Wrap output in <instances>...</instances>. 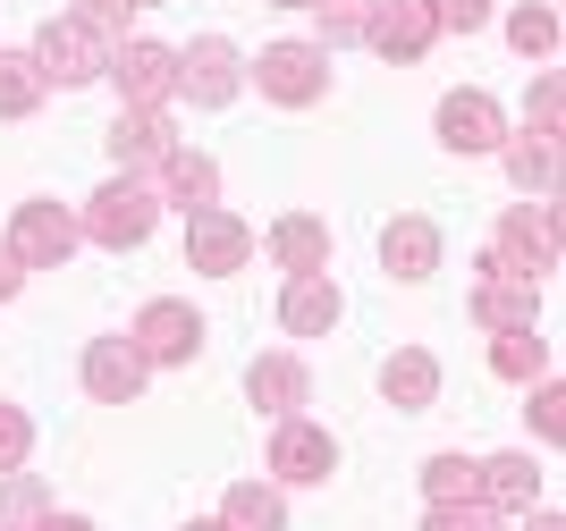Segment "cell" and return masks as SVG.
Returning <instances> with one entry per match:
<instances>
[{"label":"cell","instance_id":"obj_21","mask_svg":"<svg viewBox=\"0 0 566 531\" xmlns=\"http://www.w3.org/2000/svg\"><path fill=\"white\" fill-rule=\"evenodd\" d=\"M380 396H389L398 414H423L431 396H440V363H431L423 347H398L389 363H380Z\"/></svg>","mask_w":566,"mask_h":531},{"label":"cell","instance_id":"obj_42","mask_svg":"<svg viewBox=\"0 0 566 531\" xmlns=\"http://www.w3.org/2000/svg\"><path fill=\"white\" fill-rule=\"evenodd\" d=\"M136 9H161V0H136Z\"/></svg>","mask_w":566,"mask_h":531},{"label":"cell","instance_id":"obj_33","mask_svg":"<svg viewBox=\"0 0 566 531\" xmlns=\"http://www.w3.org/2000/svg\"><path fill=\"white\" fill-rule=\"evenodd\" d=\"M25 447H34V422H25L18 405H0V472H18Z\"/></svg>","mask_w":566,"mask_h":531},{"label":"cell","instance_id":"obj_27","mask_svg":"<svg viewBox=\"0 0 566 531\" xmlns=\"http://www.w3.org/2000/svg\"><path fill=\"white\" fill-rule=\"evenodd\" d=\"M220 523H229V531H287V507H280V489L237 481V489H229V507H220Z\"/></svg>","mask_w":566,"mask_h":531},{"label":"cell","instance_id":"obj_30","mask_svg":"<svg viewBox=\"0 0 566 531\" xmlns=\"http://www.w3.org/2000/svg\"><path fill=\"white\" fill-rule=\"evenodd\" d=\"M313 18H322V51H338V43H364L373 0H313Z\"/></svg>","mask_w":566,"mask_h":531},{"label":"cell","instance_id":"obj_10","mask_svg":"<svg viewBox=\"0 0 566 531\" xmlns=\"http://www.w3.org/2000/svg\"><path fill=\"white\" fill-rule=\"evenodd\" d=\"M473 321L491 329H533L542 321V287L533 278H516V270H499V262H482V278H473Z\"/></svg>","mask_w":566,"mask_h":531},{"label":"cell","instance_id":"obj_16","mask_svg":"<svg viewBox=\"0 0 566 531\" xmlns=\"http://www.w3.org/2000/svg\"><path fill=\"white\" fill-rule=\"evenodd\" d=\"M271 472H280V481H331V472H338V439L287 414L280 439H271Z\"/></svg>","mask_w":566,"mask_h":531},{"label":"cell","instance_id":"obj_4","mask_svg":"<svg viewBox=\"0 0 566 531\" xmlns=\"http://www.w3.org/2000/svg\"><path fill=\"white\" fill-rule=\"evenodd\" d=\"M491 262H499V270H516V278L558 270V211H549V203H516L507 220H499Z\"/></svg>","mask_w":566,"mask_h":531},{"label":"cell","instance_id":"obj_1","mask_svg":"<svg viewBox=\"0 0 566 531\" xmlns=\"http://www.w3.org/2000/svg\"><path fill=\"white\" fill-rule=\"evenodd\" d=\"M153 220H161L153 185H144V178H111L94 203H85V220H76V229L94 236V245H111V254H136L144 236H153Z\"/></svg>","mask_w":566,"mask_h":531},{"label":"cell","instance_id":"obj_23","mask_svg":"<svg viewBox=\"0 0 566 531\" xmlns=\"http://www.w3.org/2000/svg\"><path fill=\"white\" fill-rule=\"evenodd\" d=\"M507 178L524 185V194H558V136H542V127H524L516 144H507Z\"/></svg>","mask_w":566,"mask_h":531},{"label":"cell","instance_id":"obj_8","mask_svg":"<svg viewBox=\"0 0 566 531\" xmlns=\"http://www.w3.org/2000/svg\"><path fill=\"white\" fill-rule=\"evenodd\" d=\"M245 254H254V229H245V220H237V211H187V262L203 278H237L245 270Z\"/></svg>","mask_w":566,"mask_h":531},{"label":"cell","instance_id":"obj_37","mask_svg":"<svg viewBox=\"0 0 566 531\" xmlns=\"http://www.w3.org/2000/svg\"><path fill=\"white\" fill-rule=\"evenodd\" d=\"M18 287H25V262H18V254H9V245H0V304L18 296Z\"/></svg>","mask_w":566,"mask_h":531},{"label":"cell","instance_id":"obj_13","mask_svg":"<svg viewBox=\"0 0 566 531\" xmlns=\"http://www.w3.org/2000/svg\"><path fill=\"white\" fill-rule=\"evenodd\" d=\"M440 144H449V152H499V144H507V118H499V102H491L482 85L449 93V102H440Z\"/></svg>","mask_w":566,"mask_h":531},{"label":"cell","instance_id":"obj_2","mask_svg":"<svg viewBox=\"0 0 566 531\" xmlns=\"http://www.w3.org/2000/svg\"><path fill=\"white\" fill-rule=\"evenodd\" d=\"M34 68H43V85H94V76H111V43L85 18H51L34 34Z\"/></svg>","mask_w":566,"mask_h":531},{"label":"cell","instance_id":"obj_25","mask_svg":"<svg viewBox=\"0 0 566 531\" xmlns=\"http://www.w3.org/2000/svg\"><path fill=\"white\" fill-rule=\"evenodd\" d=\"M423 498L431 507H473V498H482V464L473 456H431L423 464Z\"/></svg>","mask_w":566,"mask_h":531},{"label":"cell","instance_id":"obj_5","mask_svg":"<svg viewBox=\"0 0 566 531\" xmlns=\"http://www.w3.org/2000/svg\"><path fill=\"white\" fill-rule=\"evenodd\" d=\"M85 245V229H76L69 203H18V229H9V254L25 262V270H60V262Z\"/></svg>","mask_w":566,"mask_h":531},{"label":"cell","instance_id":"obj_9","mask_svg":"<svg viewBox=\"0 0 566 531\" xmlns=\"http://www.w3.org/2000/svg\"><path fill=\"white\" fill-rule=\"evenodd\" d=\"M136 354H144V363H195V354H203L195 304H178V296L144 304V312H136Z\"/></svg>","mask_w":566,"mask_h":531},{"label":"cell","instance_id":"obj_26","mask_svg":"<svg viewBox=\"0 0 566 531\" xmlns=\"http://www.w3.org/2000/svg\"><path fill=\"white\" fill-rule=\"evenodd\" d=\"M43 110V68L34 51H0V118H34Z\"/></svg>","mask_w":566,"mask_h":531},{"label":"cell","instance_id":"obj_38","mask_svg":"<svg viewBox=\"0 0 566 531\" xmlns=\"http://www.w3.org/2000/svg\"><path fill=\"white\" fill-rule=\"evenodd\" d=\"M34 531H94V523H85V514H43Z\"/></svg>","mask_w":566,"mask_h":531},{"label":"cell","instance_id":"obj_35","mask_svg":"<svg viewBox=\"0 0 566 531\" xmlns=\"http://www.w3.org/2000/svg\"><path fill=\"white\" fill-rule=\"evenodd\" d=\"M69 18H85L94 34H127V18H136V0H76Z\"/></svg>","mask_w":566,"mask_h":531},{"label":"cell","instance_id":"obj_41","mask_svg":"<svg viewBox=\"0 0 566 531\" xmlns=\"http://www.w3.org/2000/svg\"><path fill=\"white\" fill-rule=\"evenodd\" d=\"M287 9H313V0H287Z\"/></svg>","mask_w":566,"mask_h":531},{"label":"cell","instance_id":"obj_12","mask_svg":"<svg viewBox=\"0 0 566 531\" xmlns=\"http://www.w3.org/2000/svg\"><path fill=\"white\" fill-rule=\"evenodd\" d=\"M153 203L212 211V203H220V161H212V152H187V144H169L161 161H153Z\"/></svg>","mask_w":566,"mask_h":531},{"label":"cell","instance_id":"obj_3","mask_svg":"<svg viewBox=\"0 0 566 531\" xmlns=\"http://www.w3.org/2000/svg\"><path fill=\"white\" fill-rule=\"evenodd\" d=\"M254 85L271 93V102H287V110H305V102L331 93V51L322 43H271L254 60Z\"/></svg>","mask_w":566,"mask_h":531},{"label":"cell","instance_id":"obj_18","mask_svg":"<svg viewBox=\"0 0 566 531\" xmlns=\"http://www.w3.org/2000/svg\"><path fill=\"white\" fill-rule=\"evenodd\" d=\"M102 144H111V161H118V169H153L169 144H178V127H169L161 110H136V102H127V110L111 118V136H102Z\"/></svg>","mask_w":566,"mask_h":531},{"label":"cell","instance_id":"obj_40","mask_svg":"<svg viewBox=\"0 0 566 531\" xmlns=\"http://www.w3.org/2000/svg\"><path fill=\"white\" fill-rule=\"evenodd\" d=\"M187 531H229V523H187Z\"/></svg>","mask_w":566,"mask_h":531},{"label":"cell","instance_id":"obj_24","mask_svg":"<svg viewBox=\"0 0 566 531\" xmlns=\"http://www.w3.org/2000/svg\"><path fill=\"white\" fill-rule=\"evenodd\" d=\"M491 371L533 389V380H549V347L533 338V329H499V338H491Z\"/></svg>","mask_w":566,"mask_h":531},{"label":"cell","instance_id":"obj_31","mask_svg":"<svg viewBox=\"0 0 566 531\" xmlns=\"http://www.w3.org/2000/svg\"><path fill=\"white\" fill-rule=\"evenodd\" d=\"M524 414H533V431H542V439H566V389H558V380H542Z\"/></svg>","mask_w":566,"mask_h":531},{"label":"cell","instance_id":"obj_7","mask_svg":"<svg viewBox=\"0 0 566 531\" xmlns=\"http://www.w3.org/2000/svg\"><path fill=\"white\" fill-rule=\"evenodd\" d=\"M237 85H245V60H237L229 34H203V43L178 51V93H195V110H220V102H237Z\"/></svg>","mask_w":566,"mask_h":531},{"label":"cell","instance_id":"obj_17","mask_svg":"<svg viewBox=\"0 0 566 531\" xmlns=\"http://www.w3.org/2000/svg\"><path fill=\"white\" fill-rule=\"evenodd\" d=\"M245 396H254L262 414H296V405H305L313 396V371L296 363V354H254V363H245Z\"/></svg>","mask_w":566,"mask_h":531},{"label":"cell","instance_id":"obj_39","mask_svg":"<svg viewBox=\"0 0 566 531\" xmlns=\"http://www.w3.org/2000/svg\"><path fill=\"white\" fill-rule=\"evenodd\" d=\"M524 531H566V523H558V514H533V523H524Z\"/></svg>","mask_w":566,"mask_h":531},{"label":"cell","instance_id":"obj_20","mask_svg":"<svg viewBox=\"0 0 566 531\" xmlns=\"http://www.w3.org/2000/svg\"><path fill=\"white\" fill-rule=\"evenodd\" d=\"M380 262H389V278H431L440 270V229L415 220V211L389 220V229H380Z\"/></svg>","mask_w":566,"mask_h":531},{"label":"cell","instance_id":"obj_36","mask_svg":"<svg viewBox=\"0 0 566 531\" xmlns=\"http://www.w3.org/2000/svg\"><path fill=\"white\" fill-rule=\"evenodd\" d=\"M533 127L558 136V76H542V93H533Z\"/></svg>","mask_w":566,"mask_h":531},{"label":"cell","instance_id":"obj_15","mask_svg":"<svg viewBox=\"0 0 566 531\" xmlns=\"http://www.w3.org/2000/svg\"><path fill=\"white\" fill-rule=\"evenodd\" d=\"M144 354H136V338H94L85 347V389L102 396V405H136L144 396Z\"/></svg>","mask_w":566,"mask_h":531},{"label":"cell","instance_id":"obj_29","mask_svg":"<svg viewBox=\"0 0 566 531\" xmlns=\"http://www.w3.org/2000/svg\"><path fill=\"white\" fill-rule=\"evenodd\" d=\"M507 43H516L524 60H549V51H558V9H542V0L516 9V18H507Z\"/></svg>","mask_w":566,"mask_h":531},{"label":"cell","instance_id":"obj_34","mask_svg":"<svg viewBox=\"0 0 566 531\" xmlns=\"http://www.w3.org/2000/svg\"><path fill=\"white\" fill-rule=\"evenodd\" d=\"M423 531H507V523H499V514L473 498V507H431V523H423Z\"/></svg>","mask_w":566,"mask_h":531},{"label":"cell","instance_id":"obj_19","mask_svg":"<svg viewBox=\"0 0 566 531\" xmlns=\"http://www.w3.org/2000/svg\"><path fill=\"white\" fill-rule=\"evenodd\" d=\"M482 507L491 514H533L542 507V464L533 456H491L482 464Z\"/></svg>","mask_w":566,"mask_h":531},{"label":"cell","instance_id":"obj_28","mask_svg":"<svg viewBox=\"0 0 566 531\" xmlns=\"http://www.w3.org/2000/svg\"><path fill=\"white\" fill-rule=\"evenodd\" d=\"M43 514H51V498L34 472H0V531H34Z\"/></svg>","mask_w":566,"mask_h":531},{"label":"cell","instance_id":"obj_22","mask_svg":"<svg viewBox=\"0 0 566 531\" xmlns=\"http://www.w3.org/2000/svg\"><path fill=\"white\" fill-rule=\"evenodd\" d=\"M271 262H280L287 278H296V270H322V262H331V229L305 220V211H287L280 229H271Z\"/></svg>","mask_w":566,"mask_h":531},{"label":"cell","instance_id":"obj_14","mask_svg":"<svg viewBox=\"0 0 566 531\" xmlns=\"http://www.w3.org/2000/svg\"><path fill=\"white\" fill-rule=\"evenodd\" d=\"M338 312H347V296L331 287V270H296L287 278V296H280V329L287 338H331Z\"/></svg>","mask_w":566,"mask_h":531},{"label":"cell","instance_id":"obj_32","mask_svg":"<svg viewBox=\"0 0 566 531\" xmlns=\"http://www.w3.org/2000/svg\"><path fill=\"white\" fill-rule=\"evenodd\" d=\"M431 25L440 34H473V25H491V0H431Z\"/></svg>","mask_w":566,"mask_h":531},{"label":"cell","instance_id":"obj_6","mask_svg":"<svg viewBox=\"0 0 566 531\" xmlns=\"http://www.w3.org/2000/svg\"><path fill=\"white\" fill-rule=\"evenodd\" d=\"M364 43H373L389 68H415V60L440 43V25H431V0H373V18H364Z\"/></svg>","mask_w":566,"mask_h":531},{"label":"cell","instance_id":"obj_11","mask_svg":"<svg viewBox=\"0 0 566 531\" xmlns=\"http://www.w3.org/2000/svg\"><path fill=\"white\" fill-rule=\"evenodd\" d=\"M111 76H118V93L136 102V110H161L169 93H178V51H161V43H118L111 51Z\"/></svg>","mask_w":566,"mask_h":531}]
</instances>
